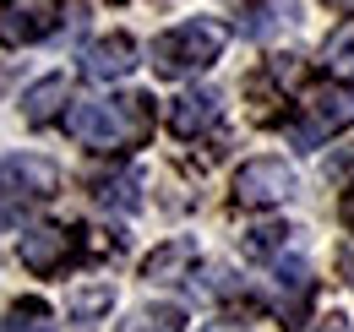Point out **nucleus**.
Returning <instances> with one entry per match:
<instances>
[{
  "instance_id": "f257e3e1",
  "label": "nucleus",
  "mask_w": 354,
  "mask_h": 332,
  "mask_svg": "<svg viewBox=\"0 0 354 332\" xmlns=\"http://www.w3.org/2000/svg\"><path fill=\"white\" fill-rule=\"evenodd\" d=\"M66 131L93 153H131L153 136V98L147 93H109L88 98L66 115Z\"/></svg>"
},
{
  "instance_id": "f03ea898",
  "label": "nucleus",
  "mask_w": 354,
  "mask_h": 332,
  "mask_svg": "<svg viewBox=\"0 0 354 332\" xmlns=\"http://www.w3.org/2000/svg\"><path fill=\"white\" fill-rule=\"evenodd\" d=\"M60 196V169L39 153H0V229H22Z\"/></svg>"
},
{
  "instance_id": "7ed1b4c3",
  "label": "nucleus",
  "mask_w": 354,
  "mask_h": 332,
  "mask_svg": "<svg viewBox=\"0 0 354 332\" xmlns=\"http://www.w3.org/2000/svg\"><path fill=\"white\" fill-rule=\"evenodd\" d=\"M223 44H229V28L213 22V17H196V22H180L169 33H158L147 55H153L158 77H196L223 55Z\"/></svg>"
},
{
  "instance_id": "20e7f679",
  "label": "nucleus",
  "mask_w": 354,
  "mask_h": 332,
  "mask_svg": "<svg viewBox=\"0 0 354 332\" xmlns=\"http://www.w3.org/2000/svg\"><path fill=\"white\" fill-rule=\"evenodd\" d=\"M349 125H354V87L322 82V87L306 93V104H295V115H289V142L306 147V153H316L322 142H333V136L349 131Z\"/></svg>"
},
{
  "instance_id": "39448f33",
  "label": "nucleus",
  "mask_w": 354,
  "mask_h": 332,
  "mask_svg": "<svg viewBox=\"0 0 354 332\" xmlns=\"http://www.w3.org/2000/svg\"><path fill=\"white\" fill-rule=\"evenodd\" d=\"M295 191H300V180H295V169L283 158H251V164L234 169V191L229 196L245 212H267V208H283Z\"/></svg>"
},
{
  "instance_id": "423d86ee",
  "label": "nucleus",
  "mask_w": 354,
  "mask_h": 332,
  "mask_svg": "<svg viewBox=\"0 0 354 332\" xmlns=\"http://www.w3.org/2000/svg\"><path fill=\"white\" fill-rule=\"evenodd\" d=\"M82 234L88 229H66V223H39V229H28L22 234V246H17V256H22V267L33 273V278H49V273H66L77 256H82Z\"/></svg>"
},
{
  "instance_id": "0eeeda50",
  "label": "nucleus",
  "mask_w": 354,
  "mask_h": 332,
  "mask_svg": "<svg viewBox=\"0 0 354 332\" xmlns=\"http://www.w3.org/2000/svg\"><path fill=\"white\" fill-rule=\"evenodd\" d=\"M55 28H60V6L55 0H0V44L6 49L39 44Z\"/></svg>"
},
{
  "instance_id": "6e6552de",
  "label": "nucleus",
  "mask_w": 354,
  "mask_h": 332,
  "mask_svg": "<svg viewBox=\"0 0 354 332\" xmlns=\"http://www.w3.org/2000/svg\"><path fill=\"white\" fill-rule=\"evenodd\" d=\"M142 66V49H136L131 33H104L82 49V77L88 82H120Z\"/></svg>"
},
{
  "instance_id": "1a4fd4ad",
  "label": "nucleus",
  "mask_w": 354,
  "mask_h": 332,
  "mask_svg": "<svg viewBox=\"0 0 354 332\" xmlns=\"http://www.w3.org/2000/svg\"><path fill=\"white\" fill-rule=\"evenodd\" d=\"M223 120V104L218 93H180L175 109H169V131L180 142H196V136H213Z\"/></svg>"
},
{
  "instance_id": "9d476101",
  "label": "nucleus",
  "mask_w": 354,
  "mask_h": 332,
  "mask_svg": "<svg viewBox=\"0 0 354 332\" xmlns=\"http://www.w3.org/2000/svg\"><path fill=\"white\" fill-rule=\"evenodd\" d=\"M66 104H71V82H66V77H39V82L22 93V120L44 131V125H55V120L71 115Z\"/></svg>"
},
{
  "instance_id": "9b49d317",
  "label": "nucleus",
  "mask_w": 354,
  "mask_h": 332,
  "mask_svg": "<svg viewBox=\"0 0 354 332\" xmlns=\"http://www.w3.org/2000/svg\"><path fill=\"white\" fill-rule=\"evenodd\" d=\"M196 256H202V250H196V240H185V234H180V240H164V246L142 261V278H147V284H185V278L196 273Z\"/></svg>"
},
{
  "instance_id": "f8f14e48",
  "label": "nucleus",
  "mask_w": 354,
  "mask_h": 332,
  "mask_svg": "<svg viewBox=\"0 0 354 332\" xmlns=\"http://www.w3.org/2000/svg\"><path fill=\"white\" fill-rule=\"evenodd\" d=\"M0 332H55L49 305H44V299H22V305H11L6 322H0Z\"/></svg>"
},
{
  "instance_id": "ddd939ff",
  "label": "nucleus",
  "mask_w": 354,
  "mask_h": 332,
  "mask_svg": "<svg viewBox=\"0 0 354 332\" xmlns=\"http://www.w3.org/2000/svg\"><path fill=\"white\" fill-rule=\"evenodd\" d=\"M327 71H338L344 82H354V17L338 22L333 39H327Z\"/></svg>"
},
{
  "instance_id": "4468645a",
  "label": "nucleus",
  "mask_w": 354,
  "mask_h": 332,
  "mask_svg": "<svg viewBox=\"0 0 354 332\" xmlns=\"http://www.w3.org/2000/svg\"><path fill=\"white\" fill-rule=\"evenodd\" d=\"M120 332H185V316L175 305H158V311H136Z\"/></svg>"
},
{
  "instance_id": "2eb2a0df",
  "label": "nucleus",
  "mask_w": 354,
  "mask_h": 332,
  "mask_svg": "<svg viewBox=\"0 0 354 332\" xmlns=\"http://www.w3.org/2000/svg\"><path fill=\"white\" fill-rule=\"evenodd\" d=\"M109 305H115V289H109V284H98V289H82L77 299H71V316H77V322H93V316H98V311H109Z\"/></svg>"
},
{
  "instance_id": "dca6fc26",
  "label": "nucleus",
  "mask_w": 354,
  "mask_h": 332,
  "mask_svg": "<svg viewBox=\"0 0 354 332\" xmlns=\"http://www.w3.org/2000/svg\"><path fill=\"white\" fill-rule=\"evenodd\" d=\"M98 202L109 208H136V174H120V180H98Z\"/></svg>"
},
{
  "instance_id": "f3484780",
  "label": "nucleus",
  "mask_w": 354,
  "mask_h": 332,
  "mask_svg": "<svg viewBox=\"0 0 354 332\" xmlns=\"http://www.w3.org/2000/svg\"><path fill=\"white\" fill-rule=\"evenodd\" d=\"M322 332H349V322H344V316H327V327Z\"/></svg>"
},
{
  "instance_id": "a211bd4d",
  "label": "nucleus",
  "mask_w": 354,
  "mask_h": 332,
  "mask_svg": "<svg viewBox=\"0 0 354 332\" xmlns=\"http://www.w3.org/2000/svg\"><path fill=\"white\" fill-rule=\"evenodd\" d=\"M207 332H240V327H234V322H213Z\"/></svg>"
}]
</instances>
